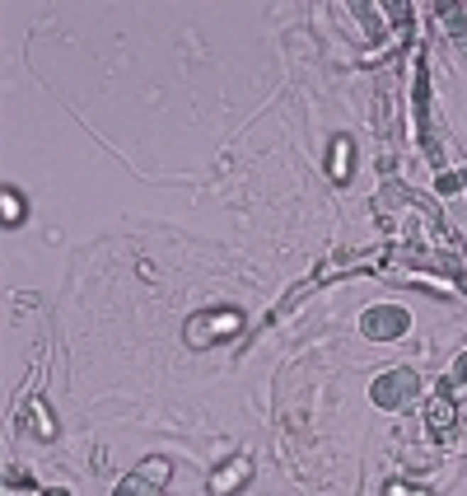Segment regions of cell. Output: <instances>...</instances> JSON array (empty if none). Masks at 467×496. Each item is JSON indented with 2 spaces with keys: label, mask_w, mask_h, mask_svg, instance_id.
Here are the masks:
<instances>
[{
  "label": "cell",
  "mask_w": 467,
  "mask_h": 496,
  "mask_svg": "<svg viewBox=\"0 0 467 496\" xmlns=\"http://www.w3.org/2000/svg\"><path fill=\"white\" fill-rule=\"evenodd\" d=\"M243 473H248V459H234V468H229V473H220V478H211V487H215V492H229Z\"/></svg>",
  "instance_id": "2"
},
{
  "label": "cell",
  "mask_w": 467,
  "mask_h": 496,
  "mask_svg": "<svg viewBox=\"0 0 467 496\" xmlns=\"http://www.w3.org/2000/svg\"><path fill=\"white\" fill-rule=\"evenodd\" d=\"M224 333H238V314L234 309H220V318H215V309H206V314H197L187 323L192 347H206V338H224Z\"/></svg>",
  "instance_id": "1"
},
{
  "label": "cell",
  "mask_w": 467,
  "mask_h": 496,
  "mask_svg": "<svg viewBox=\"0 0 467 496\" xmlns=\"http://www.w3.org/2000/svg\"><path fill=\"white\" fill-rule=\"evenodd\" d=\"M19 215H23V206H19V192H5V220L14 225Z\"/></svg>",
  "instance_id": "3"
}]
</instances>
